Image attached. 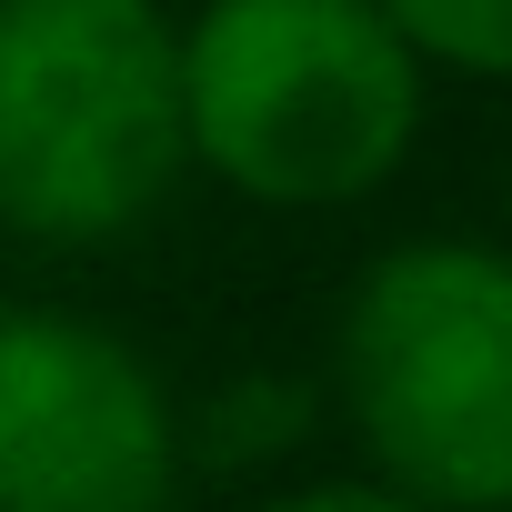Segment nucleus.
Listing matches in <instances>:
<instances>
[{"instance_id":"0eeeda50","label":"nucleus","mask_w":512,"mask_h":512,"mask_svg":"<svg viewBox=\"0 0 512 512\" xmlns=\"http://www.w3.org/2000/svg\"><path fill=\"white\" fill-rule=\"evenodd\" d=\"M502 221H512V181H502Z\"/></svg>"},{"instance_id":"7ed1b4c3","label":"nucleus","mask_w":512,"mask_h":512,"mask_svg":"<svg viewBox=\"0 0 512 512\" xmlns=\"http://www.w3.org/2000/svg\"><path fill=\"white\" fill-rule=\"evenodd\" d=\"M342 412L422 512H512V251L402 241L342 302Z\"/></svg>"},{"instance_id":"39448f33","label":"nucleus","mask_w":512,"mask_h":512,"mask_svg":"<svg viewBox=\"0 0 512 512\" xmlns=\"http://www.w3.org/2000/svg\"><path fill=\"white\" fill-rule=\"evenodd\" d=\"M422 71L512 81V0H372Z\"/></svg>"},{"instance_id":"20e7f679","label":"nucleus","mask_w":512,"mask_h":512,"mask_svg":"<svg viewBox=\"0 0 512 512\" xmlns=\"http://www.w3.org/2000/svg\"><path fill=\"white\" fill-rule=\"evenodd\" d=\"M181 412L161 372L71 312H0V512H171Z\"/></svg>"},{"instance_id":"423d86ee","label":"nucleus","mask_w":512,"mask_h":512,"mask_svg":"<svg viewBox=\"0 0 512 512\" xmlns=\"http://www.w3.org/2000/svg\"><path fill=\"white\" fill-rule=\"evenodd\" d=\"M262 512H422V502H402V492H382V482H302V492H282V502H262Z\"/></svg>"},{"instance_id":"f03ea898","label":"nucleus","mask_w":512,"mask_h":512,"mask_svg":"<svg viewBox=\"0 0 512 512\" xmlns=\"http://www.w3.org/2000/svg\"><path fill=\"white\" fill-rule=\"evenodd\" d=\"M181 171V21L161 0H0V221L21 241L101 251Z\"/></svg>"},{"instance_id":"f257e3e1","label":"nucleus","mask_w":512,"mask_h":512,"mask_svg":"<svg viewBox=\"0 0 512 512\" xmlns=\"http://www.w3.org/2000/svg\"><path fill=\"white\" fill-rule=\"evenodd\" d=\"M422 61L372 0H201L181 21V141L272 211H332L402 171Z\"/></svg>"}]
</instances>
